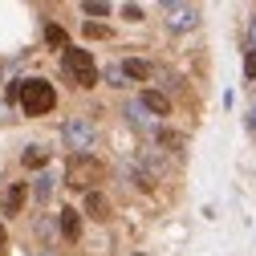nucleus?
I'll list each match as a JSON object with an SVG mask.
<instances>
[{"instance_id":"nucleus-1","label":"nucleus","mask_w":256,"mask_h":256,"mask_svg":"<svg viewBox=\"0 0 256 256\" xmlns=\"http://www.w3.org/2000/svg\"><path fill=\"white\" fill-rule=\"evenodd\" d=\"M106 179V167L98 163L94 154H70V163H66V183L78 187V191H98V183Z\"/></svg>"},{"instance_id":"nucleus-4","label":"nucleus","mask_w":256,"mask_h":256,"mask_svg":"<svg viewBox=\"0 0 256 256\" xmlns=\"http://www.w3.org/2000/svg\"><path fill=\"white\" fill-rule=\"evenodd\" d=\"M61 142H66L70 154H90V146H94V122L82 118V114L66 118V126H61Z\"/></svg>"},{"instance_id":"nucleus-13","label":"nucleus","mask_w":256,"mask_h":256,"mask_svg":"<svg viewBox=\"0 0 256 256\" xmlns=\"http://www.w3.org/2000/svg\"><path fill=\"white\" fill-rule=\"evenodd\" d=\"M126 114H130V122L138 126V130H154L150 118H146V110H142V102H130V106H126Z\"/></svg>"},{"instance_id":"nucleus-3","label":"nucleus","mask_w":256,"mask_h":256,"mask_svg":"<svg viewBox=\"0 0 256 256\" xmlns=\"http://www.w3.org/2000/svg\"><path fill=\"white\" fill-rule=\"evenodd\" d=\"M61 70H66V78L78 86V90H90V86H98V66H94V57L86 49H66L61 53Z\"/></svg>"},{"instance_id":"nucleus-16","label":"nucleus","mask_w":256,"mask_h":256,"mask_svg":"<svg viewBox=\"0 0 256 256\" xmlns=\"http://www.w3.org/2000/svg\"><path fill=\"white\" fill-rule=\"evenodd\" d=\"M86 16H110V4H102V0H90V4H86Z\"/></svg>"},{"instance_id":"nucleus-8","label":"nucleus","mask_w":256,"mask_h":256,"mask_svg":"<svg viewBox=\"0 0 256 256\" xmlns=\"http://www.w3.org/2000/svg\"><path fill=\"white\" fill-rule=\"evenodd\" d=\"M24 196H28V183H8V191H4V216H20Z\"/></svg>"},{"instance_id":"nucleus-10","label":"nucleus","mask_w":256,"mask_h":256,"mask_svg":"<svg viewBox=\"0 0 256 256\" xmlns=\"http://www.w3.org/2000/svg\"><path fill=\"white\" fill-rule=\"evenodd\" d=\"M122 74H126V82H146L154 70L146 66V61H138V57H130V61H122Z\"/></svg>"},{"instance_id":"nucleus-11","label":"nucleus","mask_w":256,"mask_h":256,"mask_svg":"<svg viewBox=\"0 0 256 256\" xmlns=\"http://www.w3.org/2000/svg\"><path fill=\"white\" fill-rule=\"evenodd\" d=\"M20 163L37 171V167H45V163H49V150H45V146H28V150L20 154Z\"/></svg>"},{"instance_id":"nucleus-12","label":"nucleus","mask_w":256,"mask_h":256,"mask_svg":"<svg viewBox=\"0 0 256 256\" xmlns=\"http://www.w3.org/2000/svg\"><path fill=\"white\" fill-rule=\"evenodd\" d=\"M45 41H49L53 49H61V53L70 49V37H66V28H61V24H49V28H45Z\"/></svg>"},{"instance_id":"nucleus-20","label":"nucleus","mask_w":256,"mask_h":256,"mask_svg":"<svg viewBox=\"0 0 256 256\" xmlns=\"http://www.w3.org/2000/svg\"><path fill=\"white\" fill-rule=\"evenodd\" d=\"M244 74L256 82V53H252V49H248V57H244Z\"/></svg>"},{"instance_id":"nucleus-22","label":"nucleus","mask_w":256,"mask_h":256,"mask_svg":"<svg viewBox=\"0 0 256 256\" xmlns=\"http://www.w3.org/2000/svg\"><path fill=\"white\" fill-rule=\"evenodd\" d=\"M248 130H256V110H252V114H248Z\"/></svg>"},{"instance_id":"nucleus-7","label":"nucleus","mask_w":256,"mask_h":256,"mask_svg":"<svg viewBox=\"0 0 256 256\" xmlns=\"http://www.w3.org/2000/svg\"><path fill=\"white\" fill-rule=\"evenodd\" d=\"M138 102H142V110L154 114V118H167V114H171V98H167L163 90H142Z\"/></svg>"},{"instance_id":"nucleus-2","label":"nucleus","mask_w":256,"mask_h":256,"mask_svg":"<svg viewBox=\"0 0 256 256\" xmlns=\"http://www.w3.org/2000/svg\"><path fill=\"white\" fill-rule=\"evenodd\" d=\"M57 106V90L45 82V78H24L20 82V110L28 114V118H41V114H49Z\"/></svg>"},{"instance_id":"nucleus-19","label":"nucleus","mask_w":256,"mask_h":256,"mask_svg":"<svg viewBox=\"0 0 256 256\" xmlns=\"http://www.w3.org/2000/svg\"><path fill=\"white\" fill-rule=\"evenodd\" d=\"M122 16H126V20H142V8H138V4H122Z\"/></svg>"},{"instance_id":"nucleus-6","label":"nucleus","mask_w":256,"mask_h":256,"mask_svg":"<svg viewBox=\"0 0 256 256\" xmlns=\"http://www.w3.org/2000/svg\"><path fill=\"white\" fill-rule=\"evenodd\" d=\"M57 224H61V236H66L70 244L82 240V212H78V208H61V212H57Z\"/></svg>"},{"instance_id":"nucleus-18","label":"nucleus","mask_w":256,"mask_h":256,"mask_svg":"<svg viewBox=\"0 0 256 256\" xmlns=\"http://www.w3.org/2000/svg\"><path fill=\"white\" fill-rule=\"evenodd\" d=\"M86 37H98V41H102V37H110V28H106V24H90V20H86Z\"/></svg>"},{"instance_id":"nucleus-9","label":"nucleus","mask_w":256,"mask_h":256,"mask_svg":"<svg viewBox=\"0 0 256 256\" xmlns=\"http://www.w3.org/2000/svg\"><path fill=\"white\" fill-rule=\"evenodd\" d=\"M86 216L90 220H110V200L102 196V191H90L86 196Z\"/></svg>"},{"instance_id":"nucleus-14","label":"nucleus","mask_w":256,"mask_h":256,"mask_svg":"<svg viewBox=\"0 0 256 256\" xmlns=\"http://www.w3.org/2000/svg\"><path fill=\"white\" fill-rule=\"evenodd\" d=\"M154 138H158V146H167V150H183V134H175V130H154Z\"/></svg>"},{"instance_id":"nucleus-17","label":"nucleus","mask_w":256,"mask_h":256,"mask_svg":"<svg viewBox=\"0 0 256 256\" xmlns=\"http://www.w3.org/2000/svg\"><path fill=\"white\" fill-rule=\"evenodd\" d=\"M106 82H110V86H126V74H122V66H110V70H106Z\"/></svg>"},{"instance_id":"nucleus-23","label":"nucleus","mask_w":256,"mask_h":256,"mask_svg":"<svg viewBox=\"0 0 256 256\" xmlns=\"http://www.w3.org/2000/svg\"><path fill=\"white\" fill-rule=\"evenodd\" d=\"M37 256H57V252H49V248H45V252H37Z\"/></svg>"},{"instance_id":"nucleus-5","label":"nucleus","mask_w":256,"mask_h":256,"mask_svg":"<svg viewBox=\"0 0 256 256\" xmlns=\"http://www.w3.org/2000/svg\"><path fill=\"white\" fill-rule=\"evenodd\" d=\"M163 12H167L171 33H191V28L200 24V8L196 4H163Z\"/></svg>"},{"instance_id":"nucleus-21","label":"nucleus","mask_w":256,"mask_h":256,"mask_svg":"<svg viewBox=\"0 0 256 256\" xmlns=\"http://www.w3.org/2000/svg\"><path fill=\"white\" fill-rule=\"evenodd\" d=\"M248 49H252V53H256V16H252V20H248Z\"/></svg>"},{"instance_id":"nucleus-15","label":"nucleus","mask_w":256,"mask_h":256,"mask_svg":"<svg viewBox=\"0 0 256 256\" xmlns=\"http://www.w3.org/2000/svg\"><path fill=\"white\" fill-rule=\"evenodd\" d=\"M33 196H37V200H41V204H45V200H49V196H53V175H41V179H37V183H33Z\"/></svg>"}]
</instances>
